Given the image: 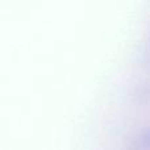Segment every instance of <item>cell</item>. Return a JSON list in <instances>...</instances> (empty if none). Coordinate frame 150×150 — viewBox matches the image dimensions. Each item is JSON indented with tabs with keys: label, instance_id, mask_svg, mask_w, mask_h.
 <instances>
[]
</instances>
